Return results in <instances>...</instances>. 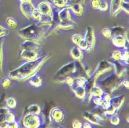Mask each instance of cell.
Returning a JSON list of instances; mask_svg holds the SVG:
<instances>
[{
  "label": "cell",
  "instance_id": "1",
  "mask_svg": "<svg viewBox=\"0 0 129 128\" xmlns=\"http://www.w3.org/2000/svg\"><path fill=\"white\" fill-rule=\"evenodd\" d=\"M47 57L43 58H37V60L33 61H28L27 63L22 64L17 69L11 71L9 74L10 78L15 79H27L35 73L37 69L40 68V66L45 63Z\"/></svg>",
  "mask_w": 129,
  "mask_h": 128
},
{
  "label": "cell",
  "instance_id": "2",
  "mask_svg": "<svg viewBox=\"0 0 129 128\" xmlns=\"http://www.w3.org/2000/svg\"><path fill=\"white\" fill-rule=\"evenodd\" d=\"M19 35L26 40L37 42L40 39V32L39 29L35 26H29L22 29L19 32Z\"/></svg>",
  "mask_w": 129,
  "mask_h": 128
},
{
  "label": "cell",
  "instance_id": "3",
  "mask_svg": "<svg viewBox=\"0 0 129 128\" xmlns=\"http://www.w3.org/2000/svg\"><path fill=\"white\" fill-rule=\"evenodd\" d=\"M112 68H113L112 67V64L111 63H109V62H108L106 60H102V61H101L99 63V64H98V67L96 69V70L94 72V73H93V76L90 79H92L94 81H96L97 78L99 76H101L103 73L109 71L110 69H112Z\"/></svg>",
  "mask_w": 129,
  "mask_h": 128
},
{
  "label": "cell",
  "instance_id": "4",
  "mask_svg": "<svg viewBox=\"0 0 129 128\" xmlns=\"http://www.w3.org/2000/svg\"><path fill=\"white\" fill-rule=\"evenodd\" d=\"M23 125L26 128H38L40 125V120L37 115L28 113L23 119Z\"/></svg>",
  "mask_w": 129,
  "mask_h": 128
},
{
  "label": "cell",
  "instance_id": "5",
  "mask_svg": "<svg viewBox=\"0 0 129 128\" xmlns=\"http://www.w3.org/2000/svg\"><path fill=\"white\" fill-rule=\"evenodd\" d=\"M77 69L76 66V63H70L65 66H63L61 69L58 70L56 74L55 77L57 78H62V77H67L70 73H74Z\"/></svg>",
  "mask_w": 129,
  "mask_h": 128
},
{
  "label": "cell",
  "instance_id": "6",
  "mask_svg": "<svg viewBox=\"0 0 129 128\" xmlns=\"http://www.w3.org/2000/svg\"><path fill=\"white\" fill-rule=\"evenodd\" d=\"M119 78L116 74L114 75H111L110 76L107 77L106 79H104L102 82L101 85L108 89H111V90H114L116 87H118L119 86V83H121L119 81Z\"/></svg>",
  "mask_w": 129,
  "mask_h": 128
},
{
  "label": "cell",
  "instance_id": "7",
  "mask_svg": "<svg viewBox=\"0 0 129 128\" xmlns=\"http://www.w3.org/2000/svg\"><path fill=\"white\" fill-rule=\"evenodd\" d=\"M84 39L87 42L88 48H87V50L89 52L93 48V46H94V42H95V36H94L93 29L92 27H88L87 28V29L86 31Z\"/></svg>",
  "mask_w": 129,
  "mask_h": 128
},
{
  "label": "cell",
  "instance_id": "8",
  "mask_svg": "<svg viewBox=\"0 0 129 128\" xmlns=\"http://www.w3.org/2000/svg\"><path fill=\"white\" fill-rule=\"evenodd\" d=\"M84 117L85 119H87L88 121H90V123H93V124H97V125H101V121H102V118H101L100 117H98V115L90 113L88 111H86L84 113Z\"/></svg>",
  "mask_w": 129,
  "mask_h": 128
},
{
  "label": "cell",
  "instance_id": "9",
  "mask_svg": "<svg viewBox=\"0 0 129 128\" xmlns=\"http://www.w3.org/2000/svg\"><path fill=\"white\" fill-rule=\"evenodd\" d=\"M50 117L53 120V121H55L56 123H59V122H60V121H62L63 120L64 114H63V111L60 109L55 108L51 111Z\"/></svg>",
  "mask_w": 129,
  "mask_h": 128
},
{
  "label": "cell",
  "instance_id": "10",
  "mask_svg": "<svg viewBox=\"0 0 129 128\" xmlns=\"http://www.w3.org/2000/svg\"><path fill=\"white\" fill-rule=\"evenodd\" d=\"M37 9L39 10L40 13L43 15V16H47V15H50L51 12H52V9H51V7L50 6V4L46 2H43V3H40L39 5H38V7H37Z\"/></svg>",
  "mask_w": 129,
  "mask_h": 128
},
{
  "label": "cell",
  "instance_id": "11",
  "mask_svg": "<svg viewBox=\"0 0 129 128\" xmlns=\"http://www.w3.org/2000/svg\"><path fill=\"white\" fill-rule=\"evenodd\" d=\"M21 56L28 61H33L35 60H37L38 58V54L37 52L32 51V50H22L21 53Z\"/></svg>",
  "mask_w": 129,
  "mask_h": 128
},
{
  "label": "cell",
  "instance_id": "12",
  "mask_svg": "<svg viewBox=\"0 0 129 128\" xmlns=\"http://www.w3.org/2000/svg\"><path fill=\"white\" fill-rule=\"evenodd\" d=\"M34 9V6L31 3H22L21 4V10L22 13L28 18L32 15V13Z\"/></svg>",
  "mask_w": 129,
  "mask_h": 128
},
{
  "label": "cell",
  "instance_id": "13",
  "mask_svg": "<svg viewBox=\"0 0 129 128\" xmlns=\"http://www.w3.org/2000/svg\"><path fill=\"white\" fill-rule=\"evenodd\" d=\"M71 89L74 92V94H76V96L78 98L83 99V98L85 97V96H86V90H85L84 87H80V86H76V85L72 84Z\"/></svg>",
  "mask_w": 129,
  "mask_h": 128
},
{
  "label": "cell",
  "instance_id": "14",
  "mask_svg": "<svg viewBox=\"0 0 129 128\" xmlns=\"http://www.w3.org/2000/svg\"><path fill=\"white\" fill-rule=\"evenodd\" d=\"M22 47L23 50H32V51L36 52L37 49L39 48V44L36 42L26 40V42H24L22 44Z\"/></svg>",
  "mask_w": 129,
  "mask_h": 128
},
{
  "label": "cell",
  "instance_id": "15",
  "mask_svg": "<svg viewBox=\"0 0 129 128\" xmlns=\"http://www.w3.org/2000/svg\"><path fill=\"white\" fill-rule=\"evenodd\" d=\"M122 0H111V13L112 16H116L117 13H118L121 9V4Z\"/></svg>",
  "mask_w": 129,
  "mask_h": 128
},
{
  "label": "cell",
  "instance_id": "16",
  "mask_svg": "<svg viewBox=\"0 0 129 128\" xmlns=\"http://www.w3.org/2000/svg\"><path fill=\"white\" fill-rule=\"evenodd\" d=\"M124 99H125L124 96L120 95L118 97H113L111 100H110V102L111 103V105L114 106L116 109H119L122 106V104L124 101Z\"/></svg>",
  "mask_w": 129,
  "mask_h": 128
},
{
  "label": "cell",
  "instance_id": "17",
  "mask_svg": "<svg viewBox=\"0 0 129 128\" xmlns=\"http://www.w3.org/2000/svg\"><path fill=\"white\" fill-rule=\"evenodd\" d=\"M112 42L117 46L123 47L126 45V39L122 35H116L112 39Z\"/></svg>",
  "mask_w": 129,
  "mask_h": 128
},
{
  "label": "cell",
  "instance_id": "18",
  "mask_svg": "<svg viewBox=\"0 0 129 128\" xmlns=\"http://www.w3.org/2000/svg\"><path fill=\"white\" fill-rule=\"evenodd\" d=\"M42 78L40 76L37 75H33L29 78V83L32 86L34 87H40L42 85Z\"/></svg>",
  "mask_w": 129,
  "mask_h": 128
},
{
  "label": "cell",
  "instance_id": "19",
  "mask_svg": "<svg viewBox=\"0 0 129 128\" xmlns=\"http://www.w3.org/2000/svg\"><path fill=\"white\" fill-rule=\"evenodd\" d=\"M70 55L72 56L73 58H74L75 60H80L83 57V53H82L80 49L78 47V46H74V47L72 48L71 51H70Z\"/></svg>",
  "mask_w": 129,
  "mask_h": 128
},
{
  "label": "cell",
  "instance_id": "20",
  "mask_svg": "<svg viewBox=\"0 0 129 128\" xmlns=\"http://www.w3.org/2000/svg\"><path fill=\"white\" fill-rule=\"evenodd\" d=\"M59 18L61 22L70 21V16L69 13V9L67 8H64L61 9L59 13Z\"/></svg>",
  "mask_w": 129,
  "mask_h": 128
},
{
  "label": "cell",
  "instance_id": "21",
  "mask_svg": "<svg viewBox=\"0 0 129 128\" xmlns=\"http://www.w3.org/2000/svg\"><path fill=\"white\" fill-rule=\"evenodd\" d=\"M114 66H115V69H116L115 74L118 77H121L125 71L124 67L123 66V65H121V63H119V61L117 62L116 64H114Z\"/></svg>",
  "mask_w": 129,
  "mask_h": 128
},
{
  "label": "cell",
  "instance_id": "22",
  "mask_svg": "<svg viewBox=\"0 0 129 128\" xmlns=\"http://www.w3.org/2000/svg\"><path fill=\"white\" fill-rule=\"evenodd\" d=\"M72 10L77 15H82L83 14V7L80 3H74L71 6Z\"/></svg>",
  "mask_w": 129,
  "mask_h": 128
},
{
  "label": "cell",
  "instance_id": "23",
  "mask_svg": "<svg viewBox=\"0 0 129 128\" xmlns=\"http://www.w3.org/2000/svg\"><path fill=\"white\" fill-rule=\"evenodd\" d=\"M40 108L38 105L37 104H33V105L29 106L28 108V113H32V114H39L40 113Z\"/></svg>",
  "mask_w": 129,
  "mask_h": 128
},
{
  "label": "cell",
  "instance_id": "24",
  "mask_svg": "<svg viewBox=\"0 0 129 128\" xmlns=\"http://www.w3.org/2000/svg\"><path fill=\"white\" fill-rule=\"evenodd\" d=\"M90 94L92 95H93L94 97H101L103 94V90L101 87H93L91 90V93Z\"/></svg>",
  "mask_w": 129,
  "mask_h": 128
},
{
  "label": "cell",
  "instance_id": "25",
  "mask_svg": "<svg viewBox=\"0 0 129 128\" xmlns=\"http://www.w3.org/2000/svg\"><path fill=\"white\" fill-rule=\"evenodd\" d=\"M6 24H7V26H8L10 29H16V26H17V23H16V22L13 19H12V18H8V19H6Z\"/></svg>",
  "mask_w": 129,
  "mask_h": 128
},
{
  "label": "cell",
  "instance_id": "26",
  "mask_svg": "<svg viewBox=\"0 0 129 128\" xmlns=\"http://www.w3.org/2000/svg\"><path fill=\"white\" fill-rule=\"evenodd\" d=\"M113 59H114L117 61H121L122 60V53L119 50H116L114 51L112 55H111Z\"/></svg>",
  "mask_w": 129,
  "mask_h": 128
},
{
  "label": "cell",
  "instance_id": "27",
  "mask_svg": "<svg viewBox=\"0 0 129 128\" xmlns=\"http://www.w3.org/2000/svg\"><path fill=\"white\" fill-rule=\"evenodd\" d=\"M6 105L8 106V107L9 108H14L16 106V101L14 98L13 97H9L6 100Z\"/></svg>",
  "mask_w": 129,
  "mask_h": 128
},
{
  "label": "cell",
  "instance_id": "28",
  "mask_svg": "<svg viewBox=\"0 0 129 128\" xmlns=\"http://www.w3.org/2000/svg\"><path fill=\"white\" fill-rule=\"evenodd\" d=\"M84 39L83 36L80 34H74V36H72V41L76 44V45H78L80 43V42Z\"/></svg>",
  "mask_w": 129,
  "mask_h": 128
},
{
  "label": "cell",
  "instance_id": "29",
  "mask_svg": "<svg viewBox=\"0 0 129 128\" xmlns=\"http://www.w3.org/2000/svg\"><path fill=\"white\" fill-rule=\"evenodd\" d=\"M116 108L111 105H111L107 108V109H105L104 110V113L105 114H108V115H114L116 112Z\"/></svg>",
  "mask_w": 129,
  "mask_h": 128
},
{
  "label": "cell",
  "instance_id": "30",
  "mask_svg": "<svg viewBox=\"0 0 129 128\" xmlns=\"http://www.w3.org/2000/svg\"><path fill=\"white\" fill-rule=\"evenodd\" d=\"M31 16H33L35 19H37V20L40 21V19L42 18V14L40 13L37 9H34V10L33 11V13H32Z\"/></svg>",
  "mask_w": 129,
  "mask_h": 128
},
{
  "label": "cell",
  "instance_id": "31",
  "mask_svg": "<svg viewBox=\"0 0 129 128\" xmlns=\"http://www.w3.org/2000/svg\"><path fill=\"white\" fill-rule=\"evenodd\" d=\"M111 33H114L116 35H121V33L124 31L123 27H115V28H112L111 29Z\"/></svg>",
  "mask_w": 129,
  "mask_h": 128
},
{
  "label": "cell",
  "instance_id": "32",
  "mask_svg": "<svg viewBox=\"0 0 129 128\" xmlns=\"http://www.w3.org/2000/svg\"><path fill=\"white\" fill-rule=\"evenodd\" d=\"M5 121H6L7 123H11V122L15 121V116H14L13 113H9L6 116V117H5Z\"/></svg>",
  "mask_w": 129,
  "mask_h": 128
},
{
  "label": "cell",
  "instance_id": "33",
  "mask_svg": "<svg viewBox=\"0 0 129 128\" xmlns=\"http://www.w3.org/2000/svg\"><path fill=\"white\" fill-rule=\"evenodd\" d=\"M102 34L104 36L106 37V38H111V36H112V33H111V29L109 28H104L102 29Z\"/></svg>",
  "mask_w": 129,
  "mask_h": 128
},
{
  "label": "cell",
  "instance_id": "34",
  "mask_svg": "<svg viewBox=\"0 0 129 128\" xmlns=\"http://www.w3.org/2000/svg\"><path fill=\"white\" fill-rule=\"evenodd\" d=\"M108 9V4L107 3V2L102 1V0H101V3H100L98 9H100L101 11H106Z\"/></svg>",
  "mask_w": 129,
  "mask_h": 128
},
{
  "label": "cell",
  "instance_id": "35",
  "mask_svg": "<svg viewBox=\"0 0 129 128\" xmlns=\"http://www.w3.org/2000/svg\"><path fill=\"white\" fill-rule=\"evenodd\" d=\"M78 47L80 48V49H82V50H87V48H88V45H87V42L85 41V39H82L80 42V43L78 44Z\"/></svg>",
  "mask_w": 129,
  "mask_h": 128
},
{
  "label": "cell",
  "instance_id": "36",
  "mask_svg": "<svg viewBox=\"0 0 129 128\" xmlns=\"http://www.w3.org/2000/svg\"><path fill=\"white\" fill-rule=\"evenodd\" d=\"M110 121L113 125H118L120 122V120H119V117H118V116L113 115L111 117V118L110 119Z\"/></svg>",
  "mask_w": 129,
  "mask_h": 128
},
{
  "label": "cell",
  "instance_id": "37",
  "mask_svg": "<svg viewBox=\"0 0 129 128\" xmlns=\"http://www.w3.org/2000/svg\"><path fill=\"white\" fill-rule=\"evenodd\" d=\"M54 3L59 7H63L67 5V0H54Z\"/></svg>",
  "mask_w": 129,
  "mask_h": 128
},
{
  "label": "cell",
  "instance_id": "38",
  "mask_svg": "<svg viewBox=\"0 0 129 128\" xmlns=\"http://www.w3.org/2000/svg\"><path fill=\"white\" fill-rule=\"evenodd\" d=\"M2 85L4 88H7L11 85V81L9 78H4L2 80Z\"/></svg>",
  "mask_w": 129,
  "mask_h": 128
},
{
  "label": "cell",
  "instance_id": "39",
  "mask_svg": "<svg viewBox=\"0 0 129 128\" xmlns=\"http://www.w3.org/2000/svg\"><path fill=\"white\" fill-rule=\"evenodd\" d=\"M93 102H94V103L97 104L98 106H101L103 103V100L101 97H94V98H93Z\"/></svg>",
  "mask_w": 129,
  "mask_h": 128
},
{
  "label": "cell",
  "instance_id": "40",
  "mask_svg": "<svg viewBox=\"0 0 129 128\" xmlns=\"http://www.w3.org/2000/svg\"><path fill=\"white\" fill-rule=\"evenodd\" d=\"M100 3H101V0H91V6L93 8L98 9Z\"/></svg>",
  "mask_w": 129,
  "mask_h": 128
},
{
  "label": "cell",
  "instance_id": "41",
  "mask_svg": "<svg viewBox=\"0 0 129 128\" xmlns=\"http://www.w3.org/2000/svg\"><path fill=\"white\" fill-rule=\"evenodd\" d=\"M72 125H73V128H81L82 127V123L78 120H74Z\"/></svg>",
  "mask_w": 129,
  "mask_h": 128
},
{
  "label": "cell",
  "instance_id": "42",
  "mask_svg": "<svg viewBox=\"0 0 129 128\" xmlns=\"http://www.w3.org/2000/svg\"><path fill=\"white\" fill-rule=\"evenodd\" d=\"M64 81H65V83H66L67 84H68L69 86L71 87L72 84L74 83V80L72 79V77H70V76H67V77L65 78Z\"/></svg>",
  "mask_w": 129,
  "mask_h": 128
},
{
  "label": "cell",
  "instance_id": "43",
  "mask_svg": "<svg viewBox=\"0 0 129 128\" xmlns=\"http://www.w3.org/2000/svg\"><path fill=\"white\" fill-rule=\"evenodd\" d=\"M122 60L125 61L126 63L128 62V51L125 50L122 53Z\"/></svg>",
  "mask_w": 129,
  "mask_h": 128
},
{
  "label": "cell",
  "instance_id": "44",
  "mask_svg": "<svg viewBox=\"0 0 129 128\" xmlns=\"http://www.w3.org/2000/svg\"><path fill=\"white\" fill-rule=\"evenodd\" d=\"M8 128H18V123L15 121L13 122H11L9 123H8V126H7Z\"/></svg>",
  "mask_w": 129,
  "mask_h": 128
},
{
  "label": "cell",
  "instance_id": "45",
  "mask_svg": "<svg viewBox=\"0 0 129 128\" xmlns=\"http://www.w3.org/2000/svg\"><path fill=\"white\" fill-rule=\"evenodd\" d=\"M6 34H7V30L4 27L0 26V37L5 36V35H6Z\"/></svg>",
  "mask_w": 129,
  "mask_h": 128
},
{
  "label": "cell",
  "instance_id": "46",
  "mask_svg": "<svg viewBox=\"0 0 129 128\" xmlns=\"http://www.w3.org/2000/svg\"><path fill=\"white\" fill-rule=\"evenodd\" d=\"M2 65H3V50H2V47L0 46V70H2Z\"/></svg>",
  "mask_w": 129,
  "mask_h": 128
},
{
  "label": "cell",
  "instance_id": "47",
  "mask_svg": "<svg viewBox=\"0 0 129 128\" xmlns=\"http://www.w3.org/2000/svg\"><path fill=\"white\" fill-rule=\"evenodd\" d=\"M5 103V95H2L1 97H0V108L3 107V105Z\"/></svg>",
  "mask_w": 129,
  "mask_h": 128
},
{
  "label": "cell",
  "instance_id": "48",
  "mask_svg": "<svg viewBox=\"0 0 129 128\" xmlns=\"http://www.w3.org/2000/svg\"><path fill=\"white\" fill-rule=\"evenodd\" d=\"M8 123L4 122V123H0V128H7Z\"/></svg>",
  "mask_w": 129,
  "mask_h": 128
},
{
  "label": "cell",
  "instance_id": "49",
  "mask_svg": "<svg viewBox=\"0 0 129 128\" xmlns=\"http://www.w3.org/2000/svg\"><path fill=\"white\" fill-rule=\"evenodd\" d=\"M121 84L124 85V87H125L126 88H128V81H127V80H124V81H123V82L121 83Z\"/></svg>",
  "mask_w": 129,
  "mask_h": 128
},
{
  "label": "cell",
  "instance_id": "50",
  "mask_svg": "<svg viewBox=\"0 0 129 128\" xmlns=\"http://www.w3.org/2000/svg\"><path fill=\"white\" fill-rule=\"evenodd\" d=\"M83 128H92L91 127V126H90V123H84V125H83Z\"/></svg>",
  "mask_w": 129,
  "mask_h": 128
},
{
  "label": "cell",
  "instance_id": "51",
  "mask_svg": "<svg viewBox=\"0 0 129 128\" xmlns=\"http://www.w3.org/2000/svg\"><path fill=\"white\" fill-rule=\"evenodd\" d=\"M21 3H31V0H19Z\"/></svg>",
  "mask_w": 129,
  "mask_h": 128
}]
</instances>
